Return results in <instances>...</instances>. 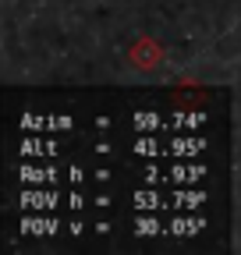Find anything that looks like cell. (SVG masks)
I'll return each instance as SVG.
<instances>
[]
</instances>
